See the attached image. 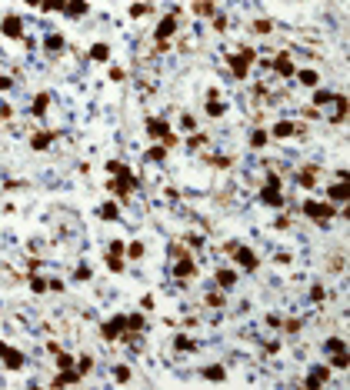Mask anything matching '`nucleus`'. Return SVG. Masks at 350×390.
Masks as SVG:
<instances>
[{"instance_id":"bf43d9fd","label":"nucleus","mask_w":350,"mask_h":390,"mask_svg":"<svg viewBox=\"0 0 350 390\" xmlns=\"http://www.w3.org/2000/svg\"><path fill=\"white\" fill-rule=\"evenodd\" d=\"M3 350H7V344H3V340H0V354H3Z\"/></svg>"},{"instance_id":"9b49d317","label":"nucleus","mask_w":350,"mask_h":390,"mask_svg":"<svg viewBox=\"0 0 350 390\" xmlns=\"http://www.w3.org/2000/svg\"><path fill=\"white\" fill-rule=\"evenodd\" d=\"M54 140H57L54 130H43V134H34V137H30V147H34V150H47Z\"/></svg>"},{"instance_id":"c756f323","label":"nucleus","mask_w":350,"mask_h":390,"mask_svg":"<svg viewBox=\"0 0 350 390\" xmlns=\"http://www.w3.org/2000/svg\"><path fill=\"white\" fill-rule=\"evenodd\" d=\"M334 104H337V117H334V120L340 124V120L347 117V97H344V94H337V97H334Z\"/></svg>"},{"instance_id":"393cba45","label":"nucleus","mask_w":350,"mask_h":390,"mask_svg":"<svg viewBox=\"0 0 350 390\" xmlns=\"http://www.w3.org/2000/svg\"><path fill=\"white\" fill-rule=\"evenodd\" d=\"M100 217H104V220H117V217H120V207H117L113 200H107V204L100 207Z\"/></svg>"},{"instance_id":"ea45409f","label":"nucleus","mask_w":350,"mask_h":390,"mask_svg":"<svg viewBox=\"0 0 350 390\" xmlns=\"http://www.w3.org/2000/svg\"><path fill=\"white\" fill-rule=\"evenodd\" d=\"M54 357H57V363H60L64 370H67V367H73V357H70V354H64V350H57Z\"/></svg>"},{"instance_id":"f704fd0d","label":"nucleus","mask_w":350,"mask_h":390,"mask_svg":"<svg viewBox=\"0 0 350 390\" xmlns=\"http://www.w3.org/2000/svg\"><path fill=\"white\" fill-rule=\"evenodd\" d=\"M334 100V90H317L314 94V107H323V104H330Z\"/></svg>"},{"instance_id":"c85d7f7f","label":"nucleus","mask_w":350,"mask_h":390,"mask_svg":"<svg viewBox=\"0 0 350 390\" xmlns=\"http://www.w3.org/2000/svg\"><path fill=\"white\" fill-rule=\"evenodd\" d=\"M47 104H50V94H37V97H34V107H30V110H34L37 117H40V113L47 110Z\"/></svg>"},{"instance_id":"423d86ee","label":"nucleus","mask_w":350,"mask_h":390,"mask_svg":"<svg viewBox=\"0 0 350 390\" xmlns=\"http://www.w3.org/2000/svg\"><path fill=\"white\" fill-rule=\"evenodd\" d=\"M230 257H234V260H237L240 267H244V270H257V267H260V260H257V253L250 250V247H234V250H230Z\"/></svg>"},{"instance_id":"ddd939ff","label":"nucleus","mask_w":350,"mask_h":390,"mask_svg":"<svg viewBox=\"0 0 350 390\" xmlns=\"http://www.w3.org/2000/svg\"><path fill=\"white\" fill-rule=\"evenodd\" d=\"M294 134H297V127L290 124V120H277V124H274V130H270V137H277V140L294 137Z\"/></svg>"},{"instance_id":"bb28decb","label":"nucleus","mask_w":350,"mask_h":390,"mask_svg":"<svg viewBox=\"0 0 350 390\" xmlns=\"http://www.w3.org/2000/svg\"><path fill=\"white\" fill-rule=\"evenodd\" d=\"M90 57H94V60H100V64H104V60H107V57H110V47H107V43H94V47H90Z\"/></svg>"},{"instance_id":"4d7b16f0","label":"nucleus","mask_w":350,"mask_h":390,"mask_svg":"<svg viewBox=\"0 0 350 390\" xmlns=\"http://www.w3.org/2000/svg\"><path fill=\"white\" fill-rule=\"evenodd\" d=\"M10 84H14V80H10V77H3V73H0V90H10Z\"/></svg>"},{"instance_id":"4468645a","label":"nucleus","mask_w":350,"mask_h":390,"mask_svg":"<svg viewBox=\"0 0 350 390\" xmlns=\"http://www.w3.org/2000/svg\"><path fill=\"white\" fill-rule=\"evenodd\" d=\"M0 357H3V363H7L10 370H20V367H24V354H20V350H10V347H7Z\"/></svg>"},{"instance_id":"de8ad7c7","label":"nucleus","mask_w":350,"mask_h":390,"mask_svg":"<svg viewBox=\"0 0 350 390\" xmlns=\"http://www.w3.org/2000/svg\"><path fill=\"white\" fill-rule=\"evenodd\" d=\"M110 80H117V84H120V80H127V70L124 67H110Z\"/></svg>"},{"instance_id":"a18cd8bd","label":"nucleus","mask_w":350,"mask_h":390,"mask_svg":"<svg viewBox=\"0 0 350 390\" xmlns=\"http://www.w3.org/2000/svg\"><path fill=\"white\" fill-rule=\"evenodd\" d=\"M90 367H94V360H90V357H80V363H77V374L84 377L87 370H90Z\"/></svg>"},{"instance_id":"f257e3e1","label":"nucleus","mask_w":350,"mask_h":390,"mask_svg":"<svg viewBox=\"0 0 350 390\" xmlns=\"http://www.w3.org/2000/svg\"><path fill=\"white\" fill-rule=\"evenodd\" d=\"M107 170L113 174V180L107 183V190H110V194H117L120 200H127V197L134 194V187H137V180H134L130 167H124L120 160H107Z\"/></svg>"},{"instance_id":"f8f14e48","label":"nucleus","mask_w":350,"mask_h":390,"mask_svg":"<svg viewBox=\"0 0 350 390\" xmlns=\"http://www.w3.org/2000/svg\"><path fill=\"white\" fill-rule=\"evenodd\" d=\"M274 70H277L280 77H294V73H297V70H294V60H290L287 54H280L277 60H274Z\"/></svg>"},{"instance_id":"dca6fc26","label":"nucleus","mask_w":350,"mask_h":390,"mask_svg":"<svg viewBox=\"0 0 350 390\" xmlns=\"http://www.w3.org/2000/svg\"><path fill=\"white\" fill-rule=\"evenodd\" d=\"M327 197L330 200H337V204H347V180H340V183H334V187H327Z\"/></svg>"},{"instance_id":"a19ab883","label":"nucleus","mask_w":350,"mask_h":390,"mask_svg":"<svg viewBox=\"0 0 350 390\" xmlns=\"http://www.w3.org/2000/svg\"><path fill=\"white\" fill-rule=\"evenodd\" d=\"M174 347H177V350H194V340H190V337H177V340H174Z\"/></svg>"},{"instance_id":"37998d69","label":"nucleus","mask_w":350,"mask_h":390,"mask_svg":"<svg viewBox=\"0 0 350 390\" xmlns=\"http://www.w3.org/2000/svg\"><path fill=\"white\" fill-rule=\"evenodd\" d=\"M30 287H34V293H47V280L43 277H30Z\"/></svg>"},{"instance_id":"9d476101","label":"nucleus","mask_w":350,"mask_h":390,"mask_svg":"<svg viewBox=\"0 0 350 390\" xmlns=\"http://www.w3.org/2000/svg\"><path fill=\"white\" fill-rule=\"evenodd\" d=\"M147 134H150V137H167L170 134V124L167 120H160V117H150V120H147Z\"/></svg>"},{"instance_id":"6ab92c4d","label":"nucleus","mask_w":350,"mask_h":390,"mask_svg":"<svg viewBox=\"0 0 350 390\" xmlns=\"http://www.w3.org/2000/svg\"><path fill=\"white\" fill-rule=\"evenodd\" d=\"M200 374H204V380H213V384H220V380H227V370L220 367V363H213V367H204Z\"/></svg>"},{"instance_id":"13d9d810","label":"nucleus","mask_w":350,"mask_h":390,"mask_svg":"<svg viewBox=\"0 0 350 390\" xmlns=\"http://www.w3.org/2000/svg\"><path fill=\"white\" fill-rule=\"evenodd\" d=\"M24 3H27V7H40L43 0H24Z\"/></svg>"},{"instance_id":"09e8293b","label":"nucleus","mask_w":350,"mask_h":390,"mask_svg":"<svg viewBox=\"0 0 350 390\" xmlns=\"http://www.w3.org/2000/svg\"><path fill=\"white\" fill-rule=\"evenodd\" d=\"M160 140H164V147H167V150H170V147H177V143H180V140H177V134H174V130H170L167 137H160Z\"/></svg>"},{"instance_id":"c03bdc74","label":"nucleus","mask_w":350,"mask_h":390,"mask_svg":"<svg viewBox=\"0 0 350 390\" xmlns=\"http://www.w3.org/2000/svg\"><path fill=\"white\" fill-rule=\"evenodd\" d=\"M147 10H150V3H134V7H130V17H143Z\"/></svg>"},{"instance_id":"0eeeda50","label":"nucleus","mask_w":350,"mask_h":390,"mask_svg":"<svg viewBox=\"0 0 350 390\" xmlns=\"http://www.w3.org/2000/svg\"><path fill=\"white\" fill-rule=\"evenodd\" d=\"M124 330H127L124 317H110V320L100 327V337H104V340H120V337H124Z\"/></svg>"},{"instance_id":"4c0bfd02","label":"nucleus","mask_w":350,"mask_h":390,"mask_svg":"<svg viewBox=\"0 0 350 390\" xmlns=\"http://www.w3.org/2000/svg\"><path fill=\"white\" fill-rule=\"evenodd\" d=\"M323 347H327V354H337V350H347V344H344L340 337H330V340H327Z\"/></svg>"},{"instance_id":"7c9ffc66","label":"nucleus","mask_w":350,"mask_h":390,"mask_svg":"<svg viewBox=\"0 0 350 390\" xmlns=\"http://www.w3.org/2000/svg\"><path fill=\"white\" fill-rule=\"evenodd\" d=\"M297 180H300V187H314V183H317V170H300V177H297Z\"/></svg>"},{"instance_id":"412c9836","label":"nucleus","mask_w":350,"mask_h":390,"mask_svg":"<svg viewBox=\"0 0 350 390\" xmlns=\"http://www.w3.org/2000/svg\"><path fill=\"white\" fill-rule=\"evenodd\" d=\"M124 323H127V330H124V334H137V330H143V327H147L143 314H130V317H124Z\"/></svg>"},{"instance_id":"1a4fd4ad","label":"nucleus","mask_w":350,"mask_h":390,"mask_svg":"<svg viewBox=\"0 0 350 390\" xmlns=\"http://www.w3.org/2000/svg\"><path fill=\"white\" fill-rule=\"evenodd\" d=\"M177 34V14H167L157 27V43H170V37Z\"/></svg>"},{"instance_id":"5fc2aeb1","label":"nucleus","mask_w":350,"mask_h":390,"mask_svg":"<svg viewBox=\"0 0 350 390\" xmlns=\"http://www.w3.org/2000/svg\"><path fill=\"white\" fill-rule=\"evenodd\" d=\"M47 290H54V293H60V290H64V284H60V280H47Z\"/></svg>"},{"instance_id":"6e6d98bb","label":"nucleus","mask_w":350,"mask_h":390,"mask_svg":"<svg viewBox=\"0 0 350 390\" xmlns=\"http://www.w3.org/2000/svg\"><path fill=\"white\" fill-rule=\"evenodd\" d=\"M200 143H207V137H204V134H194V137H190V147H200Z\"/></svg>"},{"instance_id":"20e7f679","label":"nucleus","mask_w":350,"mask_h":390,"mask_svg":"<svg viewBox=\"0 0 350 390\" xmlns=\"http://www.w3.org/2000/svg\"><path fill=\"white\" fill-rule=\"evenodd\" d=\"M304 213H307L310 220H317V223H327L330 217H334L337 210H334V200L330 204H317V200H304Z\"/></svg>"},{"instance_id":"473e14b6","label":"nucleus","mask_w":350,"mask_h":390,"mask_svg":"<svg viewBox=\"0 0 350 390\" xmlns=\"http://www.w3.org/2000/svg\"><path fill=\"white\" fill-rule=\"evenodd\" d=\"M43 47H47L50 54H57V50H64V37H60V34H54V37H47V40H43Z\"/></svg>"},{"instance_id":"6e6552de","label":"nucleus","mask_w":350,"mask_h":390,"mask_svg":"<svg viewBox=\"0 0 350 390\" xmlns=\"http://www.w3.org/2000/svg\"><path fill=\"white\" fill-rule=\"evenodd\" d=\"M0 34H3V37H14V40H20V37H24V24H20V17L7 14L3 20H0Z\"/></svg>"},{"instance_id":"4be33fe9","label":"nucleus","mask_w":350,"mask_h":390,"mask_svg":"<svg viewBox=\"0 0 350 390\" xmlns=\"http://www.w3.org/2000/svg\"><path fill=\"white\" fill-rule=\"evenodd\" d=\"M194 14L197 17H213V14H217V3H213V0H197V3H194Z\"/></svg>"},{"instance_id":"2eb2a0df","label":"nucleus","mask_w":350,"mask_h":390,"mask_svg":"<svg viewBox=\"0 0 350 390\" xmlns=\"http://www.w3.org/2000/svg\"><path fill=\"white\" fill-rule=\"evenodd\" d=\"M87 10H90L87 0H67V7H64V14H67V17H84Z\"/></svg>"},{"instance_id":"b1692460","label":"nucleus","mask_w":350,"mask_h":390,"mask_svg":"<svg viewBox=\"0 0 350 390\" xmlns=\"http://www.w3.org/2000/svg\"><path fill=\"white\" fill-rule=\"evenodd\" d=\"M143 160H150V164H164L167 160V147L160 143V147H150V150L143 153Z\"/></svg>"},{"instance_id":"c9c22d12","label":"nucleus","mask_w":350,"mask_h":390,"mask_svg":"<svg viewBox=\"0 0 350 390\" xmlns=\"http://www.w3.org/2000/svg\"><path fill=\"white\" fill-rule=\"evenodd\" d=\"M330 357H334V367H337V370H347V350H337V354H330Z\"/></svg>"},{"instance_id":"603ef678","label":"nucleus","mask_w":350,"mask_h":390,"mask_svg":"<svg viewBox=\"0 0 350 390\" xmlns=\"http://www.w3.org/2000/svg\"><path fill=\"white\" fill-rule=\"evenodd\" d=\"M280 327H283L287 334H297V330H300V323H297V320H287V323H280Z\"/></svg>"},{"instance_id":"f03ea898","label":"nucleus","mask_w":350,"mask_h":390,"mask_svg":"<svg viewBox=\"0 0 350 390\" xmlns=\"http://www.w3.org/2000/svg\"><path fill=\"white\" fill-rule=\"evenodd\" d=\"M260 200H264L267 207H283V194H280V177L274 170H267V187L260 190Z\"/></svg>"},{"instance_id":"e433bc0d","label":"nucleus","mask_w":350,"mask_h":390,"mask_svg":"<svg viewBox=\"0 0 350 390\" xmlns=\"http://www.w3.org/2000/svg\"><path fill=\"white\" fill-rule=\"evenodd\" d=\"M270 30H274V24H270V20H253V34H260V37H267Z\"/></svg>"},{"instance_id":"8fccbe9b","label":"nucleus","mask_w":350,"mask_h":390,"mask_svg":"<svg viewBox=\"0 0 350 390\" xmlns=\"http://www.w3.org/2000/svg\"><path fill=\"white\" fill-rule=\"evenodd\" d=\"M124 250H127L124 240H113V244H110V253H120V257H124Z\"/></svg>"},{"instance_id":"39448f33","label":"nucleus","mask_w":350,"mask_h":390,"mask_svg":"<svg viewBox=\"0 0 350 390\" xmlns=\"http://www.w3.org/2000/svg\"><path fill=\"white\" fill-rule=\"evenodd\" d=\"M253 60H257V54H253V50H240V54L227 57V64H230V70H234V77H237V80H244V77H247V67H250Z\"/></svg>"},{"instance_id":"79ce46f5","label":"nucleus","mask_w":350,"mask_h":390,"mask_svg":"<svg viewBox=\"0 0 350 390\" xmlns=\"http://www.w3.org/2000/svg\"><path fill=\"white\" fill-rule=\"evenodd\" d=\"M264 143H267V134L264 130H253L250 134V147H264Z\"/></svg>"},{"instance_id":"58836bf2","label":"nucleus","mask_w":350,"mask_h":390,"mask_svg":"<svg viewBox=\"0 0 350 390\" xmlns=\"http://www.w3.org/2000/svg\"><path fill=\"white\" fill-rule=\"evenodd\" d=\"M124 253H130L134 260H140V257H143V244H140V240H134V244H130V247H127Z\"/></svg>"},{"instance_id":"7ed1b4c3","label":"nucleus","mask_w":350,"mask_h":390,"mask_svg":"<svg viewBox=\"0 0 350 390\" xmlns=\"http://www.w3.org/2000/svg\"><path fill=\"white\" fill-rule=\"evenodd\" d=\"M174 257H177V267H174V277L177 280H190L197 274V267H194V260H190V257H187V250H183L180 244H177V247H174Z\"/></svg>"},{"instance_id":"aec40b11","label":"nucleus","mask_w":350,"mask_h":390,"mask_svg":"<svg viewBox=\"0 0 350 390\" xmlns=\"http://www.w3.org/2000/svg\"><path fill=\"white\" fill-rule=\"evenodd\" d=\"M67 384H80V374H77L73 367H67L60 377H54V387H67Z\"/></svg>"},{"instance_id":"2f4dec72","label":"nucleus","mask_w":350,"mask_h":390,"mask_svg":"<svg viewBox=\"0 0 350 390\" xmlns=\"http://www.w3.org/2000/svg\"><path fill=\"white\" fill-rule=\"evenodd\" d=\"M113 380H117V384H127V380H130V367H127V363H117V367H113Z\"/></svg>"},{"instance_id":"f3484780","label":"nucleus","mask_w":350,"mask_h":390,"mask_svg":"<svg viewBox=\"0 0 350 390\" xmlns=\"http://www.w3.org/2000/svg\"><path fill=\"white\" fill-rule=\"evenodd\" d=\"M327 377H330V370H327V367H317V370L304 380V387H323V384H327Z\"/></svg>"},{"instance_id":"864d4df0","label":"nucleus","mask_w":350,"mask_h":390,"mask_svg":"<svg viewBox=\"0 0 350 390\" xmlns=\"http://www.w3.org/2000/svg\"><path fill=\"white\" fill-rule=\"evenodd\" d=\"M210 160H213V167H220V170L230 167V160H227V157H210Z\"/></svg>"},{"instance_id":"3c124183","label":"nucleus","mask_w":350,"mask_h":390,"mask_svg":"<svg viewBox=\"0 0 350 390\" xmlns=\"http://www.w3.org/2000/svg\"><path fill=\"white\" fill-rule=\"evenodd\" d=\"M207 304H210V307H224V297H220V293H210Z\"/></svg>"},{"instance_id":"72a5a7b5","label":"nucleus","mask_w":350,"mask_h":390,"mask_svg":"<svg viewBox=\"0 0 350 390\" xmlns=\"http://www.w3.org/2000/svg\"><path fill=\"white\" fill-rule=\"evenodd\" d=\"M64 7H67V0H43L40 3L43 14H50V10H60V14H64Z\"/></svg>"},{"instance_id":"a211bd4d","label":"nucleus","mask_w":350,"mask_h":390,"mask_svg":"<svg viewBox=\"0 0 350 390\" xmlns=\"http://www.w3.org/2000/svg\"><path fill=\"white\" fill-rule=\"evenodd\" d=\"M224 104H220V100H217V90H210L207 94V117H224Z\"/></svg>"},{"instance_id":"cd10ccee","label":"nucleus","mask_w":350,"mask_h":390,"mask_svg":"<svg viewBox=\"0 0 350 390\" xmlns=\"http://www.w3.org/2000/svg\"><path fill=\"white\" fill-rule=\"evenodd\" d=\"M217 284H220V287H234V284H237V274H234V270H217Z\"/></svg>"},{"instance_id":"5701e85b","label":"nucleus","mask_w":350,"mask_h":390,"mask_svg":"<svg viewBox=\"0 0 350 390\" xmlns=\"http://www.w3.org/2000/svg\"><path fill=\"white\" fill-rule=\"evenodd\" d=\"M297 80L304 87H317L320 84V73H317V70H297Z\"/></svg>"},{"instance_id":"49530a36","label":"nucleus","mask_w":350,"mask_h":390,"mask_svg":"<svg viewBox=\"0 0 350 390\" xmlns=\"http://www.w3.org/2000/svg\"><path fill=\"white\" fill-rule=\"evenodd\" d=\"M213 30H227V17L220 14V10L213 14Z\"/></svg>"},{"instance_id":"a878e982","label":"nucleus","mask_w":350,"mask_h":390,"mask_svg":"<svg viewBox=\"0 0 350 390\" xmlns=\"http://www.w3.org/2000/svg\"><path fill=\"white\" fill-rule=\"evenodd\" d=\"M107 270H110V274H120V270H124V257L107 250Z\"/></svg>"}]
</instances>
